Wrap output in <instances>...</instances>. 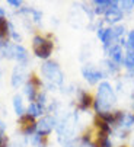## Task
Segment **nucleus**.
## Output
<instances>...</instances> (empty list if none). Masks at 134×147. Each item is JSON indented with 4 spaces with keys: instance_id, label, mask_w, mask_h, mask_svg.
Returning a JSON list of instances; mask_svg holds the SVG:
<instances>
[{
    "instance_id": "obj_1",
    "label": "nucleus",
    "mask_w": 134,
    "mask_h": 147,
    "mask_svg": "<svg viewBox=\"0 0 134 147\" xmlns=\"http://www.w3.org/2000/svg\"><path fill=\"white\" fill-rule=\"evenodd\" d=\"M115 102H117V95H115L112 86H111V83L101 82L98 86L96 98L93 99V108H95L96 114L111 111V108L115 105Z\"/></svg>"
},
{
    "instance_id": "obj_2",
    "label": "nucleus",
    "mask_w": 134,
    "mask_h": 147,
    "mask_svg": "<svg viewBox=\"0 0 134 147\" xmlns=\"http://www.w3.org/2000/svg\"><path fill=\"white\" fill-rule=\"evenodd\" d=\"M41 73L53 86H61L63 82H64V73L61 71L60 66L57 64L55 61L47 60L41 66Z\"/></svg>"
},
{
    "instance_id": "obj_3",
    "label": "nucleus",
    "mask_w": 134,
    "mask_h": 147,
    "mask_svg": "<svg viewBox=\"0 0 134 147\" xmlns=\"http://www.w3.org/2000/svg\"><path fill=\"white\" fill-rule=\"evenodd\" d=\"M53 48H54V44L51 42L50 39H45L44 36L37 35V36L32 39V50H34V53H35V55H37L38 58L47 60V58L51 55Z\"/></svg>"
},
{
    "instance_id": "obj_4",
    "label": "nucleus",
    "mask_w": 134,
    "mask_h": 147,
    "mask_svg": "<svg viewBox=\"0 0 134 147\" xmlns=\"http://www.w3.org/2000/svg\"><path fill=\"white\" fill-rule=\"evenodd\" d=\"M76 121H77L76 115H69L60 122V125L57 127V133L60 136V140H63V137H64L66 143L72 141V137H73L74 130H76Z\"/></svg>"
},
{
    "instance_id": "obj_5",
    "label": "nucleus",
    "mask_w": 134,
    "mask_h": 147,
    "mask_svg": "<svg viewBox=\"0 0 134 147\" xmlns=\"http://www.w3.org/2000/svg\"><path fill=\"white\" fill-rule=\"evenodd\" d=\"M82 74L85 77V80L89 83V85H96V83L102 79H105L104 73L101 69L92 66V64H86L82 67Z\"/></svg>"
},
{
    "instance_id": "obj_6",
    "label": "nucleus",
    "mask_w": 134,
    "mask_h": 147,
    "mask_svg": "<svg viewBox=\"0 0 134 147\" xmlns=\"http://www.w3.org/2000/svg\"><path fill=\"white\" fill-rule=\"evenodd\" d=\"M98 38L101 39V42L104 44V48L106 51L115 44V41H118L112 28H102L101 25L98 26Z\"/></svg>"
},
{
    "instance_id": "obj_7",
    "label": "nucleus",
    "mask_w": 134,
    "mask_h": 147,
    "mask_svg": "<svg viewBox=\"0 0 134 147\" xmlns=\"http://www.w3.org/2000/svg\"><path fill=\"white\" fill-rule=\"evenodd\" d=\"M53 128H55V119H54V117H50V115L42 117V118L37 122V133H38L41 137L48 136V134L53 131Z\"/></svg>"
},
{
    "instance_id": "obj_8",
    "label": "nucleus",
    "mask_w": 134,
    "mask_h": 147,
    "mask_svg": "<svg viewBox=\"0 0 134 147\" xmlns=\"http://www.w3.org/2000/svg\"><path fill=\"white\" fill-rule=\"evenodd\" d=\"M122 16H124V12L120 9V2H118V5H115V6H112V7H109V9L105 12V15H104L105 22L109 24V25L118 24L120 20L122 19Z\"/></svg>"
},
{
    "instance_id": "obj_9",
    "label": "nucleus",
    "mask_w": 134,
    "mask_h": 147,
    "mask_svg": "<svg viewBox=\"0 0 134 147\" xmlns=\"http://www.w3.org/2000/svg\"><path fill=\"white\" fill-rule=\"evenodd\" d=\"M26 79V69H25V64H19L13 69V73H12V86L13 88H19L22 83L25 82Z\"/></svg>"
},
{
    "instance_id": "obj_10",
    "label": "nucleus",
    "mask_w": 134,
    "mask_h": 147,
    "mask_svg": "<svg viewBox=\"0 0 134 147\" xmlns=\"http://www.w3.org/2000/svg\"><path fill=\"white\" fill-rule=\"evenodd\" d=\"M108 55H109V60L115 63V64L120 67L121 64H124V58H125V54L122 53V48L120 44H114L108 50Z\"/></svg>"
},
{
    "instance_id": "obj_11",
    "label": "nucleus",
    "mask_w": 134,
    "mask_h": 147,
    "mask_svg": "<svg viewBox=\"0 0 134 147\" xmlns=\"http://www.w3.org/2000/svg\"><path fill=\"white\" fill-rule=\"evenodd\" d=\"M93 105V98L89 92L79 90V98H77V108L80 111H87Z\"/></svg>"
},
{
    "instance_id": "obj_12",
    "label": "nucleus",
    "mask_w": 134,
    "mask_h": 147,
    "mask_svg": "<svg viewBox=\"0 0 134 147\" xmlns=\"http://www.w3.org/2000/svg\"><path fill=\"white\" fill-rule=\"evenodd\" d=\"M102 73H104V76L106 77V76H111V74H115V73H118V70H120V67L115 64V63H112L111 60H105L104 63H102Z\"/></svg>"
},
{
    "instance_id": "obj_13",
    "label": "nucleus",
    "mask_w": 134,
    "mask_h": 147,
    "mask_svg": "<svg viewBox=\"0 0 134 147\" xmlns=\"http://www.w3.org/2000/svg\"><path fill=\"white\" fill-rule=\"evenodd\" d=\"M42 111H44V108H42V105H39L38 102H31L29 103V107H28V115H31L32 118H37V117H41L42 115Z\"/></svg>"
},
{
    "instance_id": "obj_14",
    "label": "nucleus",
    "mask_w": 134,
    "mask_h": 147,
    "mask_svg": "<svg viewBox=\"0 0 134 147\" xmlns=\"http://www.w3.org/2000/svg\"><path fill=\"white\" fill-rule=\"evenodd\" d=\"M124 67L127 69V71L134 76V53L127 51L125 53V58H124Z\"/></svg>"
},
{
    "instance_id": "obj_15",
    "label": "nucleus",
    "mask_w": 134,
    "mask_h": 147,
    "mask_svg": "<svg viewBox=\"0 0 134 147\" xmlns=\"http://www.w3.org/2000/svg\"><path fill=\"white\" fill-rule=\"evenodd\" d=\"M10 34V24L6 20V18L0 16V39H5Z\"/></svg>"
},
{
    "instance_id": "obj_16",
    "label": "nucleus",
    "mask_w": 134,
    "mask_h": 147,
    "mask_svg": "<svg viewBox=\"0 0 134 147\" xmlns=\"http://www.w3.org/2000/svg\"><path fill=\"white\" fill-rule=\"evenodd\" d=\"M13 109L16 112V115L22 117L25 112V108H24V102H22V98L19 95H15L13 96Z\"/></svg>"
},
{
    "instance_id": "obj_17",
    "label": "nucleus",
    "mask_w": 134,
    "mask_h": 147,
    "mask_svg": "<svg viewBox=\"0 0 134 147\" xmlns=\"http://www.w3.org/2000/svg\"><path fill=\"white\" fill-rule=\"evenodd\" d=\"M98 147H112V141L109 138V134L98 131Z\"/></svg>"
},
{
    "instance_id": "obj_18",
    "label": "nucleus",
    "mask_w": 134,
    "mask_h": 147,
    "mask_svg": "<svg viewBox=\"0 0 134 147\" xmlns=\"http://www.w3.org/2000/svg\"><path fill=\"white\" fill-rule=\"evenodd\" d=\"M120 9L122 12H131L134 9V0H122V2H120Z\"/></svg>"
},
{
    "instance_id": "obj_19",
    "label": "nucleus",
    "mask_w": 134,
    "mask_h": 147,
    "mask_svg": "<svg viewBox=\"0 0 134 147\" xmlns=\"http://www.w3.org/2000/svg\"><path fill=\"white\" fill-rule=\"evenodd\" d=\"M124 47H127L128 51L134 53V29L130 31V34H128V36H127V41H125V45H124Z\"/></svg>"
},
{
    "instance_id": "obj_20",
    "label": "nucleus",
    "mask_w": 134,
    "mask_h": 147,
    "mask_svg": "<svg viewBox=\"0 0 134 147\" xmlns=\"http://www.w3.org/2000/svg\"><path fill=\"white\" fill-rule=\"evenodd\" d=\"M112 29H114V34H115L117 39L120 41V39L124 36V31H125V29H124V26H121V25H117V26H114Z\"/></svg>"
},
{
    "instance_id": "obj_21",
    "label": "nucleus",
    "mask_w": 134,
    "mask_h": 147,
    "mask_svg": "<svg viewBox=\"0 0 134 147\" xmlns=\"http://www.w3.org/2000/svg\"><path fill=\"white\" fill-rule=\"evenodd\" d=\"M0 147H6V138H5V125L0 122Z\"/></svg>"
},
{
    "instance_id": "obj_22",
    "label": "nucleus",
    "mask_w": 134,
    "mask_h": 147,
    "mask_svg": "<svg viewBox=\"0 0 134 147\" xmlns=\"http://www.w3.org/2000/svg\"><path fill=\"white\" fill-rule=\"evenodd\" d=\"M79 147H98V146L95 143H92L91 140H82V143H80Z\"/></svg>"
},
{
    "instance_id": "obj_23",
    "label": "nucleus",
    "mask_w": 134,
    "mask_h": 147,
    "mask_svg": "<svg viewBox=\"0 0 134 147\" xmlns=\"http://www.w3.org/2000/svg\"><path fill=\"white\" fill-rule=\"evenodd\" d=\"M7 3H9L10 6H13V7H19V6L22 5L20 0H7Z\"/></svg>"
},
{
    "instance_id": "obj_24",
    "label": "nucleus",
    "mask_w": 134,
    "mask_h": 147,
    "mask_svg": "<svg viewBox=\"0 0 134 147\" xmlns=\"http://www.w3.org/2000/svg\"><path fill=\"white\" fill-rule=\"evenodd\" d=\"M64 147H74V143H73V141H69V143H66Z\"/></svg>"
},
{
    "instance_id": "obj_25",
    "label": "nucleus",
    "mask_w": 134,
    "mask_h": 147,
    "mask_svg": "<svg viewBox=\"0 0 134 147\" xmlns=\"http://www.w3.org/2000/svg\"><path fill=\"white\" fill-rule=\"evenodd\" d=\"M0 15H2V16L5 15V10H3V9H0ZM3 18H5V16H3Z\"/></svg>"
},
{
    "instance_id": "obj_26",
    "label": "nucleus",
    "mask_w": 134,
    "mask_h": 147,
    "mask_svg": "<svg viewBox=\"0 0 134 147\" xmlns=\"http://www.w3.org/2000/svg\"><path fill=\"white\" fill-rule=\"evenodd\" d=\"M133 146H134V140H133Z\"/></svg>"
},
{
    "instance_id": "obj_27",
    "label": "nucleus",
    "mask_w": 134,
    "mask_h": 147,
    "mask_svg": "<svg viewBox=\"0 0 134 147\" xmlns=\"http://www.w3.org/2000/svg\"><path fill=\"white\" fill-rule=\"evenodd\" d=\"M121 147H125V146H121Z\"/></svg>"
},
{
    "instance_id": "obj_28",
    "label": "nucleus",
    "mask_w": 134,
    "mask_h": 147,
    "mask_svg": "<svg viewBox=\"0 0 134 147\" xmlns=\"http://www.w3.org/2000/svg\"><path fill=\"white\" fill-rule=\"evenodd\" d=\"M0 74H2V71H0Z\"/></svg>"
},
{
    "instance_id": "obj_29",
    "label": "nucleus",
    "mask_w": 134,
    "mask_h": 147,
    "mask_svg": "<svg viewBox=\"0 0 134 147\" xmlns=\"http://www.w3.org/2000/svg\"><path fill=\"white\" fill-rule=\"evenodd\" d=\"M133 107H134V103H133Z\"/></svg>"
}]
</instances>
